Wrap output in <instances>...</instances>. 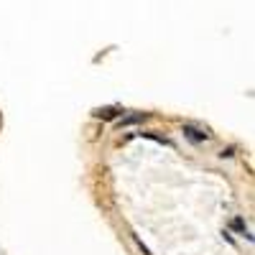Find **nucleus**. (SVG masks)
Wrapping results in <instances>:
<instances>
[{"mask_svg":"<svg viewBox=\"0 0 255 255\" xmlns=\"http://www.w3.org/2000/svg\"><path fill=\"white\" fill-rule=\"evenodd\" d=\"M95 115H97V117H102V120H112V117L117 115V110H115V108H100Z\"/></svg>","mask_w":255,"mask_h":255,"instance_id":"f257e3e1","label":"nucleus"},{"mask_svg":"<svg viewBox=\"0 0 255 255\" xmlns=\"http://www.w3.org/2000/svg\"><path fill=\"white\" fill-rule=\"evenodd\" d=\"M184 133H186V136H189L191 141H197V143L207 138V133H199V130H194V128H184Z\"/></svg>","mask_w":255,"mask_h":255,"instance_id":"f03ea898","label":"nucleus"}]
</instances>
